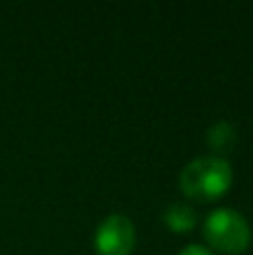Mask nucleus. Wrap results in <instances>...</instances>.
I'll use <instances>...</instances> for the list:
<instances>
[{"mask_svg": "<svg viewBox=\"0 0 253 255\" xmlns=\"http://www.w3.org/2000/svg\"><path fill=\"white\" fill-rule=\"evenodd\" d=\"M164 222L173 233H191L197 224V213L193 206L188 204H182V202H175L166 208L164 213Z\"/></svg>", "mask_w": 253, "mask_h": 255, "instance_id": "obj_4", "label": "nucleus"}, {"mask_svg": "<svg viewBox=\"0 0 253 255\" xmlns=\"http://www.w3.org/2000/svg\"><path fill=\"white\" fill-rule=\"evenodd\" d=\"M134 226L121 213L108 215L94 233V251L97 255H132L134 251Z\"/></svg>", "mask_w": 253, "mask_h": 255, "instance_id": "obj_3", "label": "nucleus"}, {"mask_svg": "<svg viewBox=\"0 0 253 255\" xmlns=\"http://www.w3.org/2000/svg\"><path fill=\"white\" fill-rule=\"evenodd\" d=\"M236 139H238L236 128L229 121H218L215 126H211L209 134H206V143L215 152V157H222V154L231 152L236 148Z\"/></svg>", "mask_w": 253, "mask_h": 255, "instance_id": "obj_5", "label": "nucleus"}, {"mask_svg": "<svg viewBox=\"0 0 253 255\" xmlns=\"http://www.w3.org/2000/svg\"><path fill=\"white\" fill-rule=\"evenodd\" d=\"M179 255H213L206 247H200V244H188L186 249H182Z\"/></svg>", "mask_w": 253, "mask_h": 255, "instance_id": "obj_6", "label": "nucleus"}, {"mask_svg": "<svg viewBox=\"0 0 253 255\" xmlns=\"http://www.w3.org/2000/svg\"><path fill=\"white\" fill-rule=\"evenodd\" d=\"M204 235L213 249L229 255H238L247 251L251 244L249 222L233 208H218L206 217Z\"/></svg>", "mask_w": 253, "mask_h": 255, "instance_id": "obj_2", "label": "nucleus"}, {"mask_svg": "<svg viewBox=\"0 0 253 255\" xmlns=\"http://www.w3.org/2000/svg\"><path fill=\"white\" fill-rule=\"evenodd\" d=\"M233 181V170L224 157H197L186 163L179 175V188L186 197L197 202L220 199Z\"/></svg>", "mask_w": 253, "mask_h": 255, "instance_id": "obj_1", "label": "nucleus"}]
</instances>
